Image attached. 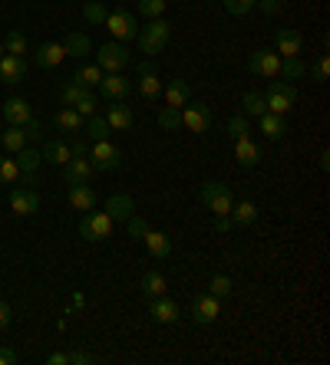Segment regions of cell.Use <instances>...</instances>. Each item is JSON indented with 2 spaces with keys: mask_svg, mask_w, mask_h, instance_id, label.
Instances as JSON below:
<instances>
[{
  "mask_svg": "<svg viewBox=\"0 0 330 365\" xmlns=\"http://www.w3.org/2000/svg\"><path fill=\"white\" fill-rule=\"evenodd\" d=\"M169 36H172V24H169V20H162V17H156V20H149L139 34H136V40H139V50L146 53L149 60H152L156 53L165 50Z\"/></svg>",
  "mask_w": 330,
  "mask_h": 365,
  "instance_id": "obj_1",
  "label": "cell"
},
{
  "mask_svg": "<svg viewBox=\"0 0 330 365\" xmlns=\"http://www.w3.org/2000/svg\"><path fill=\"white\" fill-rule=\"evenodd\" d=\"M199 197L215 217H225V214H231V207H235L231 187L221 185V181H205V185L199 187Z\"/></svg>",
  "mask_w": 330,
  "mask_h": 365,
  "instance_id": "obj_2",
  "label": "cell"
},
{
  "mask_svg": "<svg viewBox=\"0 0 330 365\" xmlns=\"http://www.w3.org/2000/svg\"><path fill=\"white\" fill-rule=\"evenodd\" d=\"M264 106H268V112H274V115H287V112L294 109V102H297V89L291 83H281V79H271L268 89H264Z\"/></svg>",
  "mask_w": 330,
  "mask_h": 365,
  "instance_id": "obj_3",
  "label": "cell"
},
{
  "mask_svg": "<svg viewBox=\"0 0 330 365\" xmlns=\"http://www.w3.org/2000/svg\"><path fill=\"white\" fill-rule=\"evenodd\" d=\"M113 217L106 211H86L83 221H79V237L89 240V244H99V240H109L113 237Z\"/></svg>",
  "mask_w": 330,
  "mask_h": 365,
  "instance_id": "obj_4",
  "label": "cell"
},
{
  "mask_svg": "<svg viewBox=\"0 0 330 365\" xmlns=\"http://www.w3.org/2000/svg\"><path fill=\"white\" fill-rule=\"evenodd\" d=\"M96 66L103 69V73H122V69L129 66V50H126V43H119V40L103 43L99 53H96Z\"/></svg>",
  "mask_w": 330,
  "mask_h": 365,
  "instance_id": "obj_5",
  "label": "cell"
},
{
  "mask_svg": "<svg viewBox=\"0 0 330 365\" xmlns=\"http://www.w3.org/2000/svg\"><path fill=\"white\" fill-rule=\"evenodd\" d=\"M86 158L96 171H116L122 165V148L113 145L109 138H103V142H93V148H89Z\"/></svg>",
  "mask_w": 330,
  "mask_h": 365,
  "instance_id": "obj_6",
  "label": "cell"
},
{
  "mask_svg": "<svg viewBox=\"0 0 330 365\" xmlns=\"http://www.w3.org/2000/svg\"><path fill=\"white\" fill-rule=\"evenodd\" d=\"M106 30H109L119 43H129V40H136V34H139V24H136V17H132L129 10L116 7L113 14H106Z\"/></svg>",
  "mask_w": 330,
  "mask_h": 365,
  "instance_id": "obj_7",
  "label": "cell"
},
{
  "mask_svg": "<svg viewBox=\"0 0 330 365\" xmlns=\"http://www.w3.org/2000/svg\"><path fill=\"white\" fill-rule=\"evenodd\" d=\"M189 316H191V323H199V326H211V323L218 319V316H221V299L211 297V293H201V297L191 299Z\"/></svg>",
  "mask_w": 330,
  "mask_h": 365,
  "instance_id": "obj_8",
  "label": "cell"
},
{
  "mask_svg": "<svg viewBox=\"0 0 330 365\" xmlns=\"http://www.w3.org/2000/svg\"><path fill=\"white\" fill-rule=\"evenodd\" d=\"M248 69H251L258 79H278L281 76V56L274 50H254L251 60H248Z\"/></svg>",
  "mask_w": 330,
  "mask_h": 365,
  "instance_id": "obj_9",
  "label": "cell"
},
{
  "mask_svg": "<svg viewBox=\"0 0 330 365\" xmlns=\"http://www.w3.org/2000/svg\"><path fill=\"white\" fill-rule=\"evenodd\" d=\"M132 93V79H126L122 73H103L99 79V96L106 102H126V96Z\"/></svg>",
  "mask_w": 330,
  "mask_h": 365,
  "instance_id": "obj_10",
  "label": "cell"
},
{
  "mask_svg": "<svg viewBox=\"0 0 330 365\" xmlns=\"http://www.w3.org/2000/svg\"><path fill=\"white\" fill-rule=\"evenodd\" d=\"M182 125L189 128V132H195V135L209 132L211 128V109L205 106V102H189V106H182Z\"/></svg>",
  "mask_w": 330,
  "mask_h": 365,
  "instance_id": "obj_11",
  "label": "cell"
},
{
  "mask_svg": "<svg viewBox=\"0 0 330 365\" xmlns=\"http://www.w3.org/2000/svg\"><path fill=\"white\" fill-rule=\"evenodd\" d=\"M10 207H14V214H20V217H30V214L40 211V191L36 187H14L10 191Z\"/></svg>",
  "mask_w": 330,
  "mask_h": 365,
  "instance_id": "obj_12",
  "label": "cell"
},
{
  "mask_svg": "<svg viewBox=\"0 0 330 365\" xmlns=\"http://www.w3.org/2000/svg\"><path fill=\"white\" fill-rule=\"evenodd\" d=\"M139 93L146 96V99H159V96H162V79H159L156 60L139 63Z\"/></svg>",
  "mask_w": 330,
  "mask_h": 365,
  "instance_id": "obj_13",
  "label": "cell"
},
{
  "mask_svg": "<svg viewBox=\"0 0 330 365\" xmlns=\"http://www.w3.org/2000/svg\"><path fill=\"white\" fill-rule=\"evenodd\" d=\"M24 76H26V60H24V56L4 53V56H0V83H4V86H17Z\"/></svg>",
  "mask_w": 330,
  "mask_h": 365,
  "instance_id": "obj_14",
  "label": "cell"
},
{
  "mask_svg": "<svg viewBox=\"0 0 330 365\" xmlns=\"http://www.w3.org/2000/svg\"><path fill=\"white\" fill-rule=\"evenodd\" d=\"M93 165H89V158H70V162L63 165V181L66 185H89L93 181Z\"/></svg>",
  "mask_w": 330,
  "mask_h": 365,
  "instance_id": "obj_15",
  "label": "cell"
},
{
  "mask_svg": "<svg viewBox=\"0 0 330 365\" xmlns=\"http://www.w3.org/2000/svg\"><path fill=\"white\" fill-rule=\"evenodd\" d=\"M274 46H278V56L281 60H284V56H297V53H301V46H304V36H301V30H278V34H274Z\"/></svg>",
  "mask_w": 330,
  "mask_h": 365,
  "instance_id": "obj_16",
  "label": "cell"
},
{
  "mask_svg": "<svg viewBox=\"0 0 330 365\" xmlns=\"http://www.w3.org/2000/svg\"><path fill=\"white\" fill-rule=\"evenodd\" d=\"M4 119H7V125H20V128H24L26 122L34 119V109H30V102H26V99H17V96H14V99L4 102Z\"/></svg>",
  "mask_w": 330,
  "mask_h": 365,
  "instance_id": "obj_17",
  "label": "cell"
},
{
  "mask_svg": "<svg viewBox=\"0 0 330 365\" xmlns=\"http://www.w3.org/2000/svg\"><path fill=\"white\" fill-rule=\"evenodd\" d=\"M235 158H238V165H241V168H254L264 155H261L258 142H254L251 135H244V138H238V142H235Z\"/></svg>",
  "mask_w": 330,
  "mask_h": 365,
  "instance_id": "obj_18",
  "label": "cell"
},
{
  "mask_svg": "<svg viewBox=\"0 0 330 365\" xmlns=\"http://www.w3.org/2000/svg\"><path fill=\"white\" fill-rule=\"evenodd\" d=\"M162 96H165V106H175V109L189 106V102H191V86H189V79H172V83L162 89Z\"/></svg>",
  "mask_w": 330,
  "mask_h": 365,
  "instance_id": "obj_19",
  "label": "cell"
},
{
  "mask_svg": "<svg viewBox=\"0 0 330 365\" xmlns=\"http://www.w3.org/2000/svg\"><path fill=\"white\" fill-rule=\"evenodd\" d=\"M106 122H109L113 132H126V128H132V109L126 102H109L106 106Z\"/></svg>",
  "mask_w": 330,
  "mask_h": 365,
  "instance_id": "obj_20",
  "label": "cell"
},
{
  "mask_svg": "<svg viewBox=\"0 0 330 365\" xmlns=\"http://www.w3.org/2000/svg\"><path fill=\"white\" fill-rule=\"evenodd\" d=\"M106 214H109L113 221H129L132 214H136V201L119 191V195H113L109 201H106Z\"/></svg>",
  "mask_w": 330,
  "mask_h": 365,
  "instance_id": "obj_21",
  "label": "cell"
},
{
  "mask_svg": "<svg viewBox=\"0 0 330 365\" xmlns=\"http://www.w3.org/2000/svg\"><path fill=\"white\" fill-rule=\"evenodd\" d=\"M70 204L73 211H96V204H99V197H96V191L89 185H70Z\"/></svg>",
  "mask_w": 330,
  "mask_h": 365,
  "instance_id": "obj_22",
  "label": "cell"
},
{
  "mask_svg": "<svg viewBox=\"0 0 330 365\" xmlns=\"http://www.w3.org/2000/svg\"><path fill=\"white\" fill-rule=\"evenodd\" d=\"M66 60V50H63V43H44L40 50H36L34 63L36 66H44V69H53V66H60V63Z\"/></svg>",
  "mask_w": 330,
  "mask_h": 365,
  "instance_id": "obj_23",
  "label": "cell"
},
{
  "mask_svg": "<svg viewBox=\"0 0 330 365\" xmlns=\"http://www.w3.org/2000/svg\"><path fill=\"white\" fill-rule=\"evenodd\" d=\"M152 319H156V323H162V326L179 323V303H175V299H169V297H156V299H152Z\"/></svg>",
  "mask_w": 330,
  "mask_h": 365,
  "instance_id": "obj_24",
  "label": "cell"
},
{
  "mask_svg": "<svg viewBox=\"0 0 330 365\" xmlns=\"http://www.w3.org/2000/svg\"><path fill=\"white\" fill-rule=\"evenodd\" d=\"M261 132H264V138H271V142H278V138L287 135V119L284 115H274V112H264L258 119Z\"/></svg>",
  "mask_w": 330,
  "mask_h": 365,
  "instance_id": "obj_25",
  "label": "cell"
},
{
  "mask_svg": "<svg viewBox=\"0 0 330 365\" xmlns=\"http://www.w3.org/2000/svg\"><path fill=\"white\" fill-rule=\"evenodd\" d=\"M228 217H231V227H248V224L258 221V204L254 201H238Z\"/></svg>",
  "mask_w": 330,
  "mask_h": 365,
  "instance_id": "obj_26",
  "label": "cell"
},
{
  "mask_svg": "<svg viewBox=\"0 0 330 365\" xmlns=\"http://www.w3.org/2000/svg\"><path fill=\"white\" fill-rule=\"evenodd\" d=\"M142 240H146L149 254H152V257H159V260H165V257L172 254V240L165 237L162 230H146V234H142Z\"/></svg>",
  "mask_w": 330,
  "mask_h": 365,
  "instance_id": "obj_27",
  "label": "cell"
},
{
  "mask_svg": "<svg viewBox=\"0 0 330 365\" xmlns=\"http://www.w3.org/2000/svg\"><path fill=\"white\" fill-rule=\"evenodd\" d=\"M40 155H44L50 165H60V168L73 158V155H70V145L63 142V138H50V142L44 145V152H40Z\"/></svg>",
  "mask_w": 330,
  "mask_h": 365,
  "instance_id": "obj_28",
  "label": "cell"
},
{
  "mask_svg": "<svg viewBox=\"0 0 330 365\" xmlns=\"http://www.w3.org/2000/svg\"><path fill=\"white\" fill-rule=\"evenodd\" d=\"M53 125L60 128V132H79V128L86 125V119L79 115L73 106H66V109H60L56 112V119H53Z\"/></svg>",
  "mask_w": 330,
  "mask_h": 365,
  "instance_id": "obj_29",
  "label": "cell"
},
{
  "mask_svg": "<svg viewBox=\"0 0 330 365\" xmlns=\"http://www.w3.org/2000/svg\"><path fill=\"white\" fill-rule=\"evenodd\" d=\"M63 50H66V56L83 60V56H89V53H93V43H89L86 34H70L66 40H63Z\"/></svg>",
  "mask_w": 330,
  "mask_h": 365,
  "instance_id": "obj_30",
  "label": "cell"
},
{
  "mask_svg": "<svg viewBox=\"0 0 330 365\" xmlns=\"http://www.w3.org/2000/svg\"><path fill=\"white\" fill-rule=\"evenodd\" d=\"M165 289H169V283H165V277L159 270H146V273H142V293H146L149 299L165 297Z\"/></svg>",
  "mask_w": 330,
  "mask_h": 365,
  "instance_id": "obj_31",
  "label": "cell"
},
{
  "mask_svg": "<svg viewBox=\"0 0 330 365\" xmlns=\"http://www.w3.org/2000/svg\"><path fill=\"white\" fill-rule=\"evenodd\" d=\"M268 112V106H264V96L261 93H244L241 96V115H248V119H261Z\"/></svg>",
  "mask_w": 330,
  "mask_h": 365,
  "instance_id": "obj_32",
  "label": "cell"
},
{
  "mask_svg": "<svg viewBox=\"0 0 330 365\" xmlns=\"http://www.w3.org/2000/svg\"><path fill=\"white\" fill-rule=\"evenodd\" d=\"M0 145H4L10 155H17L20 148H26V132L20 125H7V132L0 135Z\"/></svg>",
  "mask_w": 330,
  "mask_h": 365,
  "instance_id": "obj_33",
  "label": "cell"
},
{
  "mask_svg": "<svg viewBox=\"0 0 330 365\" xmlns=\"http://www.w3.org/2000/svg\"><path fill=\"white\" fill-rule=\"evenodd\" d=\"M86 135L93 138V142H103V138H109L113 135V128H109V122H106V115H99V112H96V115H89L86 119Z\"/></svg>",
  "mask_w": 330,
  "mask_h": 365,
  "instance_id": "obj_34",
  "label": "cell"
},
{
  "mask_svg": "<svg viewBox=\"0 0 330 365\" xmlns=\"http://www.w3.org/2000/svg\"><path fill=\"white\" fill-rule=\"evenodd\" d=\"M156 122H159L162 132H175V128L182 125V109H175V106H162L159 115H156Z\"/></svg>",
  "mask_w": 330,
  "mask_h": 365,
  "instance_id": "obj_35",
  "label": "cell"
},
{
  "mask_svg": "<svg viewBox=\"0 0 330 365\" xmlns=\"http://www.w3.org/2000/svg\"><path fill=\"white\" fill-rule=\"evenodd\" d=\"M17 158H20V175H34L36 168H40V162H44V155L36 152V148H30V145H26V148H20L17 152Z\"/></svg>",
  "mask_w": 330,
  "mask_h": 365,
  "instance_id": "obj_36",
  "label": "cell"
},
{
  "mask_svg": "<svg viewBox=\"0 0 330 365\" xmlns=\"http://www.w3.org/2000/svg\"><path fill=\"white\" fill-rule=\"evenodd\" d=\"M99 79H103V69L96 66H79L76 73H73V83H79V86H86V89H96L99 86Z\"/></svg>",
  "mask_w": 330,
  "mask_h": 365,
  "instance_id": "obj_37",
  "label": "cell"
},
{
  "mask_svg": "<svg viewBox=\"0 0 330 365\" xmlns=\"http://www.w3.org/2000/svg\"><path fill=\"white\" fill-rule=\"evenodd\" d=\"M231 289H235V280H231V277H228V273H215V277H211L209 280V293L211 297H231Z\"/></svg>",
  "mask_w": 330,
  "mask_h": 365,
  "instance_id": "obj_38",
  "label": "cell"
},
{
  "mask_svg": "<svg viewBox=\"0 0 330 365\" xmlns=\"http://www.w3.org/2000/svg\"><path fill=\"white\" fill-rule=\"evenodd\" d=\"M89 93H93V89H86V86L66 83V86H63V106H73V109H76V106H79L83 99H86Z\"/></svg>",
  "mask_w": 330,
  "mask_h": 365,
  "instance_id": "obj_39",
  "label": "cell"
},
{
  "mask_svg": "<svg viewBox=\"0 0 330 365\" xmlns=\"http://www.w3.org/2000/svg\"><path fill=\"white\" fill-rule=\"evenodd\" d=\"M304 73H307V66L297 60V56H284V60H281V76L284 79H301Z\"/></svg>",
  "mask_w": 330,
  "mask_h": 365,
  "instance_id": "obj_40",
  "label": "cell"
},
{
  "mask_svg": "<svg viewBox=\"0 0 330 365\" xmlns=\"http://www.w3.org/2000/svg\"><path fill=\"white\" fill-rule=\"evenodd\" d=\"M4 50L14 53V56H24L26 53V36L20 34V30H10V34L4 36Z\"/></svg>",
  "mask_w": 330,
  "mask_h": 365,
  "instance_id": "obj_41",
  "label": "cell"
},
{
  "mask_svg": "<svg viewBox=\"0 0 330 365\" xmlns=\"http://www.w3.org/2000/svg\"><path fill=\"white\" fill-rule=\"evenodd\" d=\"M307 73H311L314 83H327V79H330V56H327V53H321V56H317V63H314V66H307Z\"/></svg>",
  "mask_w": 330,
  "mask_h": 365,
  "instance_id": "obj_42",
  "label": "cell"
},
{
  "mask_svg": "<svg viewBox=\"0 0 330 365\" xmlns=\"http://www.w3.org/2000/svg\"><path fill=\"white\" fill-rule=\"evenodd\" d=\"M20 181V165L14 158H0V185H14Z\"/></svg>",
  "mask_w": 330,
  "mask_h": 365,
  "instance_id": "obj_43",
  "label": "cell"
},
{
  "mask_svg": "<svg viewBox=\"0 0 330 365\" xmlns=\"http://www.w3.org/2000/svg\"><path fill=\"white\" fill-rule=\"evenodd\" d=\"M136 7H139L142 17L156 20V17H162L165 14V0H136Z\"/></svg>",
  "mask_w": 330,
  "mask_h": 365,
  "instance_id": "obj_44",
  "label": "cell"
},
{
  "mask_svg": "<svg viewBox=\"0 0 330 365\" xmlns=\"http://www.w3.org/2000/svg\"><path fill=\"white\" fill-rule=\"evenodd\" d=\"M248 135V115H231L228 119V138L231 142H238V138Z\"/></svg>",
  "mask_w": 330,
  "mask_h": 365,
  "instance_id": "obj_45",
  "label": "cell"
},
{
  "mask_svg": "<svg viewBox=\"0 0 330 365\" xmlns=\"http://www.w3.org/2000/svg\"><path fill=\"white\" fill-rule=\"evenodd\" d=\"M83 17H86L89 24H106V7L96 4V0H86V4H83Z\"/></svg>",
  "mask_w": 330,
  "mask_h": 365,
  "instance_id": "obj_46",
  "label": "cell"
},
{
  "mask_svg": "<svg viewBox=\"0 0 330 365\" xmlns=\"http://www.w3.org/2000/svg\"><path fill=\"white\" fill-rule=\"evenodd\" d=\"M225 10L231 17H244V14L254 10V0H225Z\"/></svg>",
  "mask_w": 330,
  "mask_h": 365,
  "instance_id": "obj_47",
  "label": "cell"
},
{
  "mask_svg": "<svg viewBox=\"0 0 330 365\" xmlns=\"http://www.w3.org/2000/svg\"><path fill=\"white\" fill-rule=\"evenodd\" d=\"M76 112H79V115H83V119H89V115H96V112H99V99H96V96L89 93L86 99H83V102H79V106H76Z\"/></svg>",
  "mask_w": 330,
  "mask_h": 365,
  "instance_id": "obj_48",
  "label": "cell"
},
{
  "mask_svg": "<svg viewBox=\"0 0 330 365\" xmlns=\"http://www.w3.org/2000/svg\"><path fill=\"white\" fill-rule=\"evenodd\" d=\"M146 221H142V217H136V214H132L129 221H126V234H129V237H139L142 240V234H146Z\"/></svg>",
  "mask_w": 330,
  "mask_h": 365,
  "instance_id": "obj_49",
  "label": "cell"
},
{
  "mask_svg": "<svg viewBox=\"0 0 330 365\" xmlns=\"http://www.w3.org/2000/svg\"><path fill=\"white\" fill-rule=\"evenodd\" d=\"M24 132H26V142H44V135H46V132H44V125H40V122H36V119H30V122H26V125H24Z\"/></svg>",
  "mask_w": 330,
  "mask_h": 365,
  "instance_id": "obj_50",
  "label": "cell"
},
{
  "mask_svg": "<svg viewBox=\"0 0 330 365\" xmlns=\"http://www.w3.org/2000/svg\"><path fill=\"white\" fill-rule=\"evenodd\" d=\"M281 4H284V0H254V7H258L261 14H268V17H271V14H278Z\"/></svg>",
  "mask_w": 330,
  "mask_h": 365,
  "instance_id": "obj_51",
  "label": "cell"
},
{
  "mask_svg": "<svg viewBox=\"0 0 330 365\" xmlns=\"http://www.w3.org/2000/svg\"><path fill=\"white\" fill-rule=\"evenodd\" d=\"M0 365H17V352L10 346H0Z\"/></svg>",
  "mask_w": 330,
  "mask_h": 365,
  "instance_id": "obj_52",
  "label": "cell"
},
{
  "mask_svg": "<svg viewBox=\"0 0 330 365\" xmlns=\"http://www.w3.org/2000/svg\"><path fill=\"white\" fill-rule=\"evenodd\" d=\"M10 319H14V313H10V306L4 303V299H0V329H7Z\"/></svg>",
  "mask_w": 330,
  "mask_h": 365,
  "instance_id": "obj_53",
  "label": "cell"
},
{
  "mask_svg": "<svg viewBox=\"0 0 330 365\" xmlns=\"http://www.w3.org/2000/svg\"><path fill=\"white\" fill-rule=\"evenodd\" d=\"M70 155H73V158H86V155H89V145L86 142H73L70 145Z\"/></svg>",
  "mask_w": 330,
  "mask_h": 365,
  "instance_id": "obj_54",
  "label": "cell"
},
{
  "mask_svg": "<svg viewBox=\"0 0 330 365\" xmlns=\"http://www.w3.org/2000/svg\"><path fill=\"white\" fill-rule=\"evenodd\" d=\"M89 362H93L89 352H70V365H89Z\"/></svg>",
  "mask_w": 330,
  "mask_h": 365,
  "instance_id": "obj_55",
  "label": "cell"
},
{
  "mask_svg": "<svg viewBox=\"0 0 330 365\" xmlns=\"http://www.w3.org/2000/svg\"><path fill=\"white\" fill-rule=\"evenodd\" d=\"M211 227H215L218 234H228V230H231V217H228V214H225V217H215V224H211Z\"/></svg>",
  "mask_w": 330,
  "mask_h": 365,
  "instance_id": "obj_56",
  "label": "cell"
},
{
  "mask_svg": "<svg viewBox=\"0 0 330 365\" xmlns=\"http://www.w3.org/2000/svg\"><path fill=\"white\" fill-rule=\"evenodd\" d=\"M46 365H70V352H53V356L46 359Z\"/></svg>",
  "mask_w": 330,
  "mask_h": 365,
  "instance_id": "obj_57",
  "label": "cell"
},
{
  "mask_svg": "<svg viewBox=\"0 0 330 365\" xmlns=\"http://www.w3.org/2000/svg\"><path fill=\"white\" fill-rule=\"evenodd\" d=\"M4 53H7V50H4V40H0V56H4Z\"/></svg>",
  "mask_w": 330,
  "mask_h": 365,
  "instance_id": "obj_58",
  "label": "cell"
}]
</instances>
